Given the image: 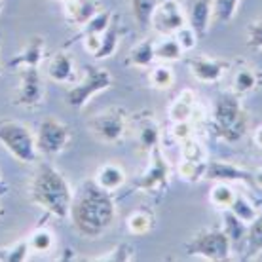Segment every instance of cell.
Returning a JSON list of instances; mask_svg holds the SVG:
<instances>
[{"label":"cell","mask_w":262,"mask_h":262,"mask_svg":"<svg viewBox=\"0 0 262 262\" xmlns=\"http://www.w3.org/2000/svg\"><path fill=\"white\" fill-rule=\"evenodd\" d=\"M71 216L80 236L95 239L111 228L116 216V207L111 192L103 190L95 181H88L72 196Z\"/></svg>","instance_id":"1"},{"label":"cell","mask_w":262,"mask_h":262,"mask_svg":"<svg viewBox=\"0 0 262 262\" xmlns=\"http://www.w3.org/2000/svg\"><path fill=\"white\" fill-rule=\"evenodd\" d=\"M71 184L67 183L63 173L50 164H40L29 183V198L34 205L53 216L65 219L71 213L72 203Z\"/></svg>","instance_id":"2"},{"label":"cell","mask_w":262,"mask_h":262,"mask_svg":"<svg viewBox=\"0 0 262 262\" xmlns=\"http://www.w3.org/2000/svg\"><path fill=\"white\" fill-rule=\"evenodd\" d=\"M215 133L228 143H237L247 131V114L243 112L239 101L232 93H223L215 101L213 114Z\"/></svg>","instance_id":"3"},{"label":"cell","mask_w":262,"mask_h":262,"mask_svg":"<svg viewBox=\"0 0 262 262\" xmlns=\"http://www.w3.org/2000/svg\"><path fill=\"white\" fill-rule=\"evenodd\" d=\"M0 144L21 164H31L38 154L33 131L15 120H0Z\"/></svg>","instance_id":"4"},{"label":"cell","mask_w":262,"mask_h":262,"mask_svg":"<svg viewBox=\"0 0 262 262\" xmlns=\"http://www.w3.org/2000/svg\"><path fill=\"white\" fill-rule=\"evenodd\" d=\"M112 84V76L106 69L101 67H84V76L80 82H72L67 92V103L72 108H84L90 99L95 97L103 90H108Z\"/></svg>","instance_id":"5"},{"label":"cell","mask_w":262,"mask_h":262,"mask_svg":"<svg viewBox=\"0 0 262 262\" xmlns=\"http://www.w3.org/2000/svg\"><path fill=\"white\" fill-rule=\"evenodd\" d=\"M230 247L232 243L224 230H205L186 243V255L221 262L230 256Z\"/></svg>","instance_id":"6"},{"label":"cell","mask_w":262,"mask_h":262,"mask_svg":"<svg viewBox=\"0 0 262 262\" xmlns=\"http://www.w3.org/2000/svg\"><path fill=\"white\" fill-rule=\"evenodd\" d=\"M36 141V150L44 156H55L67 148L71 141V131L61 120L46 118L42 120L34 135Z\"/></svg>","instance_id":"7"},{"label":"cell","mask_w":262,"mask_h":262,"mask_svg":"<svg viewBox=\"0 0 262 262\" xmlns=\"http://www.w3.org/2000/svg\"><path fill=\"white\" fill-rule=\"evenodd\" d=\"M44 97L46 92L42 85L38 67H23L19 71V88L13 97V105L34 111L44 103Z\"/></svg>","instance_id":"8"},{"label":"cell","mask_w":262,"mask_h":262,"mask_svg":"<svg viewBox=\"0 0 262 262\" xmlns=\"http://www.w3.org/2000/svg\"><path fill=\"white\" fill-rule=\"evenodd\" d=\"M90 129L105 143H118L125 133V112L122 108H108L101 114H95L90 120Z\"/></svg>","instance_id":"9"},{"label":"cell","mask_w":262,"mask_h":262,"mask_svg":"<svg viewBox=\"0 0 262 262\" xmlns=\"http://www.w3.org/2000/svg\"><path fill=\"white\" fill-rule=\"evenodd\" d=\"M150 154H152L150 167H148V171L139 181H135V188L146 192V194L164 192L169 186V165H167L165 158L162 156V150L158 146Z\"/></svg>","instance_id":"10"},{"label":"cell","mask_w":262,"mask_h":262,"mask_svg":"<svg viewBox=\"0 0 262 262\" xmlns=\"http://www.w3.org/2000/svg\"><path fill=\"white\" fill-rule=\"evenodd\" d=\"M150 25L160 34H175L184 25V13L175 0H162L152 13Z\"/></svg>","instance_id":"11"},{"label":"cell","mask_w":262,"mask_h":262,"mask_svg":"<svg viewBox=\"0 0 262 262\" xmlns=\"http://www.w3.org/2000/svg\"><path fill=\"white\" fill-rule=\"evenodd\" d=\"M203 177L211 179V181H216V183H230V181H245L255 186V179H253V173L242 169V167H236L232 164H226V162H209L205 165V175Z\"/></svg>","instance_id":"12"},{"label":"cell","mask_w":262,"mask_h":262,"mask_svg":"<svg viewBox=\"0 0 262 262\" xmlns=\"http://www.w3.org/2000/svg\"><path fill=\"white\" fill-rule=\"evenodd\" d=\"M44 52H46V42L42 36H33L29 38L25 48L19 53H15L12 59L8 61V67H15V69H23V67H38L44 59Z\"/></svg>","instance_id":"13"},{"label":"cell","mask_w":262,"mask_h":262,"mask_svg":"<svg viewBox=\"0 0 262 262\" xmlns=\"http://www.w3.org/2000/svg\"><path fill=\"white\" fill-rule=\"evenodd\" d=\"M188 23L192 31L202 38L207 33L211 23V13H213V0H188Z\"/></svg>","instance_id":"14"},{"label":"cell","mask_w":262,"mask_h":262,"mask_svg":"<svg viewBox=\"0 0 262 262\" xmlns=\"http://www.w3.org/2000/svg\"><path fill=\"white\" fill-rule=\"evenodd\" d=\"M74 63H72L71 53L61 50L53 55L52 63L48 67V76L57 82V84H72L74 82Z\"/></svg>","instance_id":"15"},{"label":"cell","mask_w":262,"mask_h":262,"mask_svg":"<svg viewBox=\"0 0 262 262\" xmlns=\"http://www.w3.org/2000/svg\"><path fill=\"white\" fill-rule=\"evenodd\" d=\"M188 67L194 78H198L200 82H216L228 65L221 61L207 59V57H194V59H188Z\"/></svg>","instance_id":"16"},{"label":"cell","mask_w":262,"mask_h":262,"mask_svg":"<svg viewBox=\"0 0 262 262\" xmlns=\"http://www.w3.org/2000/svg\"><path fill=\"white\" fill-rule=\"evenodd\" d=\"M120 33H122V31H120L118 15H112V19H111V23H108V27H106L105 31L101 33L99 48H97V52L93 53V57H95L97 61L111 57L112 53L116 52V48H118Z\"/></svg>","instance_id":"17"},{"label":"cell","mask_w":262,"mask_h":262,"mask_svg":"<svg viewBox=\"0 0 262 262\" xmlns=\"http://www.w3.org/2000/svg\"><path fill=\"white\" fill-rule=\"evenodd\" d=\"M63 8H65L67 21L71 25H78V27H84L99 12V6L95 0H74L69 6H63Z\"/></svg>","instance_id":"18"},{"label":"cell","mask_w":262,"mask_h":262,"mask_svg":"<svg viewBox=\"0 0 262 262\" xmlns=\"http://www.w3.org/2000/svg\"><path fill=\"white\" fill-rule=\"evenodd\" d=\"M112 15H114V13H112L111 10H101V12H97L92 17V19H90L84 27H82V31H80V33L74 34V36H72L69 42H65L63 50L71 48L72 44H74V42H78V40H84L85 36H92V34H101L106 29V27H108V23H111V19H112Z\"/></svg>","instance_id":"19"},{"label":"cell","mask_w":262,"mask_h":262,"mask_svg":"<svg viewBox=\"0 0 262 262\" xmlns=\"http://www.w3.org/2000/svg\"><path fill=\"white\" fill-rule=\"evenodd\" d=\"M95 183L106 192H116L125 183V173L124 169L116 164H105L101 165L95 175Z\"/></svg>","instance_id":"20"},{"label":"cell","mask_w":262,"mask_h":262,"mask_svg":"<svg viewBox=\"0 0 262 262\" xmlns=\"http://www.w3.org/2000/svg\"><path fill=\"white\" fill-rule=\"evenodd\" d=\"M247 245H245V260L255 258L262 251V211L256 215V219L247 226Z\"/></svg>","instance_id":"21"},{"label":"cell","mask_w":262,"mask_h":262,"mask_svg":"<svg viewBox=\"0 0 262 262\" xmlns=\"http://www.w3.org/2000/svg\"><path fill=\"white\" fill-rule=\"evenodd\" d=\"M27 239H29L31 253H36V255H46V253H50L53 249V245H55V236H53L52 230L46 228V226L36 228Z\"/></svg>","instance_id":"22"},{"label":"cell","mask_w":262,"mask_h":262,"mask_svg":"<svg viewBox=\"0 0 262 262\" xmlns=\"http://www.w3.org/2000/svg\"><path fill=\"white\" fill-rule=\"evenodd\" d=\"M194 106V93L184 90L173 103L169 105V118L173 122H188Z\"/></svg>","instance_id":"23"},{"label":"cell","mask_w":262,"mask_h":262,"mask_svg":"<svg viewBox=\"0 0 262 262\" xmlns=\"http://www.w3.org/2000/svg\"><path fill=\"white\" fill-rule=\"evenodd\" d=\"M223 219H224V232H226L230 243L239 247L243 242V237L247 236V224L243 223V221H239L230 209L224 211Z\"/></svg>","instance_id":"24"},{"label":"cell","mask_w":262,"mask_h":262,"mask_svg":"<svg viewBox=\"0 0 262 262\" xmlns=\"http://www.w3.org/2000/svg\"><path fill=\"white\" fill-rule=\"evenodd\" d=\"M156 59V53H154V42L152 40H143L141 44L131 50L129 53V61L131 65L135 67H150Z\"/></svg>","instance_id":"25"},{"label":"cell","mask_w":262,"mask_h":262,"mask_svg":"<svg viewBox=\"0 0 262 262\" xmlns=\"http://www.w3.org/2000/svg\"><path fill=\"white\" fill-rule=\"evenodd\" d=\"M152 224H154V215L146 209L133 211L129 215V219H127V228L135 236H143L146 232H150Z\"/></svg>","instance_id":"26"},{"label":"cell","mask_w":262,"mask_h":262,"mask_svg":"<svg viewBox=\"0 0 262 262\" xmlns=\"http://www.w3.org/2000/svg\"><path fill=\"white\" fill-rule=\"evenodd\" d=\"M158 6V0H131L133 17L137 19L141 29H148L152 21V13Z\"/></svg>","instance_id":"27"},{"label":"cell","mask_w":262,"mask_h":262,"mask_svg":"<svg viewBox=\"0 0 262 262\" xmlns=\"http://www.w3.org/2000/svg\"><path fill=\"white\" fill-rule=\"evenodd\" d=\"M137 141H139V146L146 152H152L154 148L158 146L160 143V129H158V125L154 122H144L141 127H139V133H137Z\"/></svg>","instance_id":"28"},{"label":"cell","mask_w":262,"mask_h":262,"mask_svg":"<svg viewBox=\"0 0 262 262\" xmlns=\"http://www.w3.org/2000/svg\"><path fill=\"white\" fill-rule=\"evenodd\" d=\"M228 209L232 211L239 221H243L245 224H251L256 219V215H258V211L251 205L249 200H247L245 196H239V194L234 196V202L230 203Z\"/></svg>","instance_id":"29"},{"label":"cell","mask_w":262,"mask_h":262,"mask_svg":"<svg viewBox=\"0 0 262 262\" xmlns=\"http://www.w3.org/2000/svg\"><path fill=\"white\" fill-rule=\"evenodd\" d=\"M31 255V247H29V239H21V242L13 243L10 247H2L0 249V262H23Z\"/></svg>","instance_id":"30"},{"label":"cell","mask_w":262,"mask_h":262,"mask_svg":"<svg viewBox=\"0 0 262 262\" xmlns=\"http://www.w3.org/2000/svg\"><path fill=\"white\" fill-rule=\"evenodd\" d=\"M183 52H184V50L181 48V44L177 42V38H175V36H173V38H165L164 42H160V44H156V46H154V53H156L158 59L167 61V63L181 59Z\"/></svg>","instance_id":"31"},{"label":"cell","mask_w":262,"mask_h":262,"mask_svg":"<svg viewBox=\"0 0 262 262\" xmlns=\"http://www.w3.org/2000/svg\"><path fill=\"white\" fill-rule=\"evenodd\" d=\"M234 190L226 183H216L211 190V203L216 205L219 209H228L230 203L234 202Z\"/></svg>","instance_id":"32"},{"label":"cell","mask_w":262,"mask_h":262,"mask_svg":"<svg viewBox=\"0 0 262 262\" xmlns=\"http://www.w3.org/2000/svg\"><path fill=\"white\" fill-rule=\"evenodd\" d=\"M234 88L237 93H249L256 88V74L253 69L242 67L234 76Z\"/></svg>","instance_id":"33"},{"label":"cell","mask_w":262,"mask_h":262,"mask_svg":"<svg viewBox=\"0 0 262 262\" xmlns=\"http://www.w3.org/2000/svg\"><path fill=\"white\" fill-rule=\"evenodd\" d=\"M205 162H190V160H184L181 167H179V173H181V179L188 181V183H196L198 179H202L205 175Z\"/></svg>","instance_id":"34"},{"label":"cell","mask_w":262,"mask_h":262,"mask_svg":"<svg viewBox=\"0 0 262 262\" xmlns=\"http://www.w3.org/2000/svg\"><path fill=\"white\" fill-rule=\"evenodd\" d=\"M173 71H171L167 65H160V67H154L150 72V82L154 84V88L158 90H167L173 85Z\"/></svg>","instance_id":"35"},{"label":"cell","mask_w":262,"mask_h":262,"mask_svg":"<svg viewBox=\"0 0 262 262\" xmlns=\"http://www.w3.org/2000/svg\"><path fill=\"white\" fill-rule=\"evenodd\" d=\"M239 0H215V6H213V13L219 23H228L234 13L237 10Z\"/></svg>","instance_id":"36"},{"label":"cell","mask_w":262,"mask_h":262,"mask_svg":"<svg viewBox=\"0 0 262 262\" xmlns=\"http://www.w3.org/2000/svg\"><path fill=\"white\" fill-rule=\"evenodd\" d=\"M183 158L184 160H190V162H205V160H203L202 144L190 137L184 139L183 141Z\"/></svg>","instance_id":"37"},{"label":"cell","mask_w":262,"mask_h":262,"mask_svg":"<svg viewBox=\"0 0 262 262\" xmlns=\"http://www.w3.org/2000/svg\"><path fill=\"white\" fill-rule=\"evenodd\" d=\"M175 38H177V42L181 44V48H183V50H192V48L196 46L198 34L192 31L190 25H188V27L183 25L177 33H175Z\"/></svg>","instance_id":"38"},{"label":"cell","mask_w":262,"mask_h":262,"mask_svg":"<svg viewBox=\"0 0 262 262\" xmlns=\"http://www.w3.org/2000/svg\"><path fill=\"white\" fill-rule=\"evenodd\" d=\"M247 44L253 50H262V19L255 21L249 27V34H247Z\"/></svg>","instance_id":"39"},{"label":"cell","mask_w":262,"mask_h":262,"mask_svg":"<svg viewBox=\"0 0 262 262\" xmlns=\"http://www.w3.org/2000/svg\"><path fill=\"white\" fill-rule=\"evenodd\" d=\"M101 260H114V262H125V260H131V247L127 243H122L118 247H114L111 251V255L103 256Z\"/></svg>","instance_id":"40"},{"label":"cell","mask_w":262,"mask_h":262,"mask_svg":"<svg viewBox=\"0 0 262 262\" xmlns=\"http://www.w3.org/2000/svg\"><path fill=\"white\" fill-rule=\"evenodd\" d=\"M173 133H175V137L184 141V139L190 137V129H188V122H175L173 125Z\"/></svg>","instance_id":"41"},{"label":"cell","mask_w":262,"mask_h":262,"mask_svg":"<svg viewBox=\"0 0 262 262\" xmlns=\"http://www.w3.org/2000/svg\"><path fill=\"white\" fill-rule=\"evenodd\" d=\"M253 179H255L256 188H262V169H258L256 173H253Z\"/></svg>","instance_id":"42"},{"label":"cell","mask_w":262,"mask_h":262,"mask_svg":"<svg viewBox=\"0 0 262 262\" xmlns=\"http://www.w3.org/2000/svg\"><path fill=\"white\" fill-rule=\"evenodd\" d=\"M8 192V184L4 183V179H2V175H0V196H4Z\"/></svg>","instance_id":"43"},{"label":"cell","mask_w":262,"mask_h":262,"mask_svg":"<svg viewBox=\"0 0 262 262\" xmlns=\"http://www.w3.org/2000/svg\"><path fill=\"white\" fill-rule=\"evenodd\" d=\"M255 141H256V144H258V146H262V127H260V129H256Z\"/></svg>","instance_id":"44"},{"label":"cell","mask_w":262,"mask_h":262,"mask_svg":"<svg viewBox=\"0 0 262 262\" xmlns=\"http://www.w3.org/2000/svg\"><path fill=\"white\" fill-rule=\"evenodd\" d=\"M55 2H59V4H63V6H69V4L74 2V0H55Z\"/></svg>","instance_id":"45"},{"label":"cell","mask_w":262,"mask_h":262,"mask_svg":"<svg viewBox=\"0 0 262 262\" xmlns=\"http://www.w3.org/2000/svg\"><path fill=\"white\" fill-rule=\"evenodd\" d=\"M0 10H2V0H0Z\"/></svg>","instance_id":"46"},{"label":"cell","mask_w":262,"mask_h":262,"mask_svg":"<svg viewBox=\"0 0 262 262\" xmlns=\"http://www.w3.org/2000/svg\"><path fill=\"white\" fill-rule=\"evenodd\" d=\"M0 76H2V69H0Z\"/></svg>","instance_id":"47"},{"label":"cell","mask_w":262,"mask_h":262,"mask_svg":"<svg viewBox=\"0 0 262 262\" xmlns=\"http://www.w3.org/2000/svg\"><path fill=\"white\" fill-rule=\"evenodd\" d=\"M158 2H162V0H158Z\"/></svg>","instance_id":"48"}]
</instances>
